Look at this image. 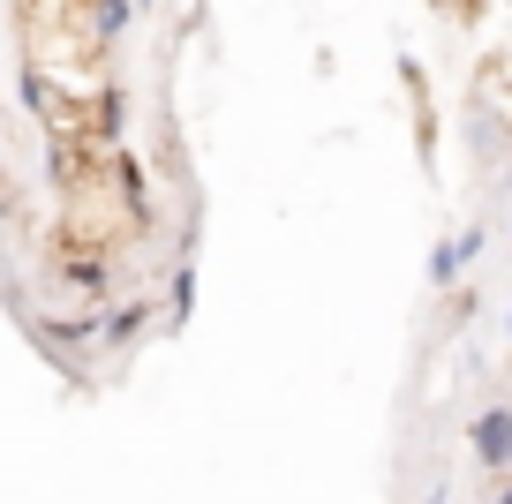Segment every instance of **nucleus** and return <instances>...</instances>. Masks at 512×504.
Returning <instances> with one entry per match:
<instances>
[{
  "label": "nucleus",
  "mask_w": 512,
  "mask_h": 504,
  "mask_svg": "<svg viewBox=\"0 0 512 504\" xmlns=\"http://www.w3.org/2000/svg\"><path fill=\"white\" fill-rule=\"evenodd\" d=\"M475 444H482V459H505V452H512V414H482Z\"/></svg>",
  "instance_id": "f257e3e1"
},
{
  "label": "nucleus",
  "mask_w": 512,
  "mask_h": 504,
  "mask_svg": "<svg viewBox=\"0 0 512 504\" xmlns=\"http://www.w3.org/2000/svg\"><path fill=\"white\" fill-rule=\"evenodd\" d=\"M505 504H512V489H505Z\"/></svg>",
  "instance_id": "f03ea898"
}]
</instances>
